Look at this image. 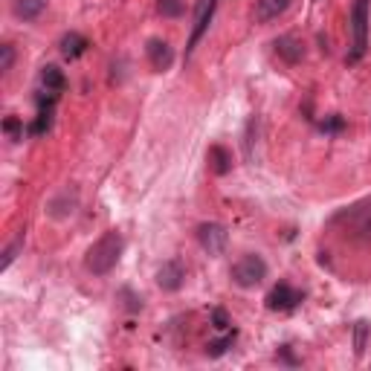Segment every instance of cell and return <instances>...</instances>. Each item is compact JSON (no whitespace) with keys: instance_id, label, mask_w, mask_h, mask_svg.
Masks as SVG:
<instances>
[{"instance_id":"24","label":"cell","mask_w":371,"mask_h":371,"mask_svg":"<svg viewBox=\"0 0 371 371\" xmlns=\"http://www.w3.org/2000/svg\"><path fill=\"white\" fill-rule=\"evenodd\" d=\"M12 61H15V46L12 44H4V46H0V70L9 73L12 70Z\"/></svg>"},{"instance_id":"20","label":"cell","mask_w":371,"mask_h":371,"mask_svg":"<svg viewBox=\"0 0 371 371\" xmlns=\"http://www.w3.org/2000/svg\"><path fill=\"white\" fill-rule=\"evenodd\" d=\"M23 250V235H18L9 246H6V250H4V261H0V270H9L12 267V261L18 258V253Z\"/></svg>"},{"instance_id":"2","label":"cell","mask_w":371,"mask_h":371,"mask_svg":"<svg viewBox=\"0 0 371 371\" xmlns=\"http://www.w3.org/2000/svg\"><path fill=\"white\" fill-rule=\"evenodd\" d=\"M337 224H345V235L351 232V238H371V201H363L351 209H342L337 218H334V227Z\"/></svg>"},{"instance_id":"26","label":"cell","mask_w":371,"mask_h":371,"mask_svg":"<svg viewBox=\"0 0 371 371\" xmlns=\"http://www.w3.org/2000/svg\"><path fill=\"white\" fill-rule=\"evenodd\" d=\"M122 296H125V299H128V302H125V308H128L131 313H137V310H142V299H139V296H134L131 290H122Z\"/></svg>"},{"instance_id":"14","label":"cell","mask_w":371,"mask_h":371,"mask_svg":"<svg viewBox=\"0 0 371 371\" xmlns=\"http://www.w3.org/2000/svg\"><path fill=\"white\" fill-rule=\"evenodd\" d=\"M76 194H70V191H61V194H56L53 201H49V206H46V212H49V218H56V220H64V218H70L73 212H76Z\"/></svg>"},{"instance_id":"7","label":"cell","mask_w":371,"mask_h":371,"mask_svg":"<svg viewBox=\"0 0 371 371\" xmlns=\"http://www.w3.org/2000/svg\"><path fill=\"white\" fill-rule=\"evenodd\" d=\"M215 9H218V0H201V4H197V15H194V27H191V38H189V46H186V56H191V49L201 44V38L206 35Z\"/></svg>"},{"instance_id":"12","label":"cell","mask_w":371,"mask_h":371,"mask_svg":"<svg viewBox=\"0 0 371 371\" xmlns=\"http://www.w3.org/2000/svg\"><path fill=\"white\" fill-rule=\"evenodd\" d=\"M293 0H256V20L258 23H270L282 18L287 9H290Z\"/></svg>"},{"instance_id":"22","label":"cell","mask_w":371,"mask_h":371,"mask_svg":"<svg viewBox=\"0 0 371 371\" xmlns=\"http://www.w3.org/2000/svg\"><path fill=\"white\" fill-rule=\"evenodd\" d=\"M4 131H6V137L12 142H18V139H23V122L18 116H6L4 119Z\"/></svg>"},{"instance_id":"18","label":"cell","mask_w":371,"mask_h":371,"mask_svg":"<svg viewBox=\"0 0 371 371\" xmlns=\"http://www.w3.org/2000/svg\"><path fill=\"white\" fill-rule=\"evenodd\" d=\"M49 128H53V111H38L35 122L30 125V134H32V137H44Z\"/></svg>"},{"instance_id":"11","label":"cell","mask_w":371,"mask_h":371,"mask_svg":"<svg viewBox=\"0 0 371 371\" xmlns=\"http://www.w3.org/2000/svg\"><path fill=\"white\" fill-rule=\"evenodd\" d=\"M87 46H90V41H87L84 35H79V32H67V35H61V41H58V49H61V56H64L67 61L82 58V56L87 53Z\"/></svg>"},{"instance_id":"4","label":"cell","mask_w":371,"mask_h":371,"mask_svg":"<svg viewBox=\"0 0 371 371\" xmlns=\"http://www.w3.org/2000/svg\"><path fill=\"white\" fill-rule=\"evenodd\" d=\"M351 30H354V49L348 53V64H357L368 53V0H357L354 4Z\"/></svg>"},{"instance_id":"23","label":"cell","mask_w":371,"mask_h":371,"mask_svg":"<svg viewBox=\"0 0 371 371\" xmlns=\"http://www.w3.org/2000/svg\"><path fill=\"white\" fill-rule=\"evenodd\" d=\"M342 128H345V119L342 116H328V119L319 122V131H325V134H339Z\"/></svg>"},{"instance_id":"15","label":"cell","mask_w":371,"mask_h":371,"mask_svg":"<svg viewBox=\"0 0 371 371\" xmlns=\"http://www.w3.org/2000/svg\"><path fill=\"white\" fill-rule=\"evenodd\" d=\"M41 84H44V90H49V93H64V87H67V76H64V70L61 67H56V64H46L44 70H41Z\"/></svg>"},{"instance_id":"8","label":"cell","mask_w":371,"mask_h":371,"mask_svg":"<svg viewBox=\"0 0 371 371\" xmlns=\"http://www.w3.org/2000/svg\"><path fill=\"white\" fill-rule=\"evenodd\" d=\"M183 282H186V267H183V261H177V258H168V261L157 270V284H160V290H165V293H177V290L183 287Z\"/></svg>"},{"instance_id":"21","label":"cell","mask_w":371,"mask_h":371,"mask_svg":"<svg viewBox=\"0 0 371 371\" xmlns=\"http://www.w3.org/2000/svg\"><path fill=\"white\" fill-rule=\"evenodd\" d=\"M365 345H368V322H357L354 325V354L357 357H363Z\"/></svg>"},{"instance_id":"5","label":"cell","mask_w":371,"mask_h":371,"mask_svg":"<svg viewBox=\"0 0 371 371\" xmlns=\"http://www.w3.org/2000/svg\"><path fill=\"white\" fill-rule=\"evenodd\" d=\"M267 308L270 310H279V313H287V310H296L302 302H305V293L302 290H296L293 284H287V282H279L273 290L267 293Z\"/></svg>"},{"instance_id":"25","label":"cell","mask_w":371,"mask_h":371,"mask_svg":"<svg viewBox=\"0 0 371 371\" xmlns=\"http://www.w3.org/2000/svg\"><path fill=\"white\" fill-rule=\"evenodd\" d=\"M212 325H215L218 331H227V328L232 325V322H229V313H227L224 308H215V310H212Z\"/></svg>"},{"instance_id":"27","label":"cell","mask_w":371,"mask_h":371,"mask_svg":"<svg viewBox=\"0 0 371 371\" xmlns=\"http://www.w3.org/2000/svg\"><path fill=\"white\" fill-rule=\"evenodd\" d=\"M279 360H282V363H287V365H299V360H296V357L290 354L287 345H284V348H279Z\"/></svg>"},{"instance_id":"16","label":"cell","mask_w":371,"mask_h":371,"mask_svg":"<svg viewBox=\"0 0 371 371\" xmlns=\"http://www.w3.org/2000/svg\"><path fill=\"white\" fill-rule=\"evenodd\" d=\"M46 9V0H15V15L20 20H35Z\"/></svg>"},{"instance_id":"13","label":"cell","mask_w":371,"mask_h":371,"mask_svg":"<svg viewBox=\"0 0 371 371\" xmlns=\"http://www.w3.org/2000/svg\"><path fill=\"white\" fill-rule=\"evenodd\" d=\"M206 160H209V168L215 171L218 177H224V175H229V171H232V151H229L227 145H212Z\"/></svg>"},{"instance_id":"3","label":"cell","mask_w":371,"mask_h":371,"mask_svg":"<svg viewBox=\"0 0 371 371\" xmlns=\"http://www.w3.org/2000/svg\"><path fill=\"white\" fill-rule=\"evenodd\" d=\"M264 279H267V261L261 256H256V253L244 256V258H238L232 264V282L238 287H244V290L258 287Z\"/></svg>"},{"instance_id":"17","label":"cell","mask_w":371,"mask_h":371,"mask_svg":"<svg viewBox=\"0 0 371 371\" xmlns=\"http://www.w3.org/2000/svg\"><path fill=\"white\" fill-rule=\"evenodd\" d=\"M232 342H235V331L232 334H224L220 339H212L206 345V357H224L229 348H232Z\"/></svg>"},{"instance_id":"6","label":"cell","mask_w":371,"mask_h":371,"mask_svg":"<svg viewBox=\"0 0 371 371\" xmlns=\"http://www.w3.org/2000/svg\"><path fill=\"white\" fill-rule=\"evenodd\" d=\"M197 244H201L209 256H220V253L227 250V244H229V232H227L224 224H215V220H209V224L197 227Z\"/></svg>"},{"instance_id":"1","label":"cell","mask_w":371,"mask_h":371,"mask_svg":"<svg viewBox=\"0 0 371 371\" xmlns=\"http://www.w3.org/2000/svg\"><path fill=\"white\" fill-rule=\"evenodd\" d=\"M122 250H125V241H122V235L116 229L105 232L102 238H99L90 250H87V258H84V267L90 270L93 276H108L111 270L119 264L122 258Z\"/></svg>"},{"instance_id":"10","label":"cell","mask_w":371,"mask_h":371,"mask_svg":"<svg viewBox=\"0 0 371 371\" xmlns=\"http://www.w3.org/2000/svg\"><path fill=\"white\" fill-rule=\"evenodd\" d=\"M273 46H276V56L287 64H299L305 58V44L296 35H282V38H276Z\"/></svg>"},{"instance_id":"9","label":"cell","mask_w":371,"mask_h":371,"mask_svg":"<svg viewBox=\"0 0 371 371\" xmlns=\"http://www.w3.org/2000/svg\"><path fill=\"white\" fill-rule=\"evenodd\" d=\"M145 53H148V61H151V67L157 73H165L171 64H175V49H171V44L163 41V38H151V41H148Z\"/></svg>"},{"instance_id":"19","label":"cell","mask_w":371,"mask_h":371,"mask_svg":"<svg viewBox=\"0 0 371 371\" xmlns=\"http://www.w3.org/2000/svg\"><path fill=\"white\" fill-rule=\"evenodd\" d=\"M157 12L163 18H180L186 12V4L183 0H157Z\"/></svg>"}]
</instances>
